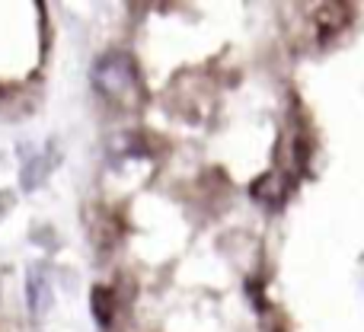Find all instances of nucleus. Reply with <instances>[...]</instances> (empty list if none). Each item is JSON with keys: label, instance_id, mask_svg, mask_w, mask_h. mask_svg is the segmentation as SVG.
Instances as JSON below:
<instances>
[{"label": "nucleus", "instance_id": "nucleus-1", "mask_svg": "<svg viewBox=\"0 0 364 332\" xmlns=\"http://www.w3.org/2000/svg\"><path fill=\"white\" fill-rule=\"evenodd\" d=\"M93 83L102 96L115 102H134L141 96V77L134 58L125 51H106L93 64Z\"/></svg>", "mask_w": 364, "mask_h": 332}, {"label": "nucleus", "instance_id": "nucleus-2", "mask_svg": "<svg viewBox=\"0 0 364 332\" xmlns=\"http://www.w3.org/2000/svg\"><path fill=\"white\" fill-rule=\"evenodd\" d=\"M26 304H29L32 320H42L51 307V282L45 265H32L26 275Z\"/></svg>", "mask_w": 364, "mask_h": 332}, {"label": "nucleus", "instance_id": "nucleus-3", "mask_svg": "<svg viewBox=\"0 0 364 332\" xmlns=\"http://www.w3.org/2000/svg\"><path fill=\"white\" fill-rule=\"evenodd\" d=\"M346 23H348V6L323 4L320 10H316V38H320V42H329L333 36H339Z\"/></svg>", "mask_w": 364, "mask_h": 332}, {"label": "nucleus", "instance_id": "nucleus-4", "mask_svg": "<svg viewBox=\"0 0 364 332\" xmlns=\"http://www.w3.org/2000/svg\"><path fill=\"white\" fill-rule=\"evenodd\" d=\"M90 307H93V316L102 329L112 326V320H115V294L112 291L102 288V284H96V288L90 291Z\"/></svg>", "mask_w": 364, "mask_h": 332}, {"label": "nucleus", "instance_id": "nucleus-5", "mask_svg": "<svg viewBox=\"0 0 364 332\" xmlns=\"http://www.w3.org/2000/svg\"><path fill=\"white\" fill-rule=\"evenodd\" d=\"M48 160L45 157H36V160H29V166L23 169V188H36L38 182L45 179V176H48Z\"/></svg>", "mask_w": 364, "mask_h": 332}, {"label": "nucleus", "instance_id": "nucleus-6", "mask_svg": "<svg viewBox=\"0 0 364 332\" xmlns=\"http://www.w3.org/2000/svg\"><path fill=\"white\" fill-rule=\"evenodd\" d=\"M0 96H4V90H0Z\"/></svg>", "mask_w": 364, "mask_h": 332}]
</instances>
